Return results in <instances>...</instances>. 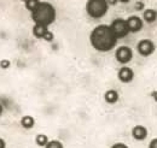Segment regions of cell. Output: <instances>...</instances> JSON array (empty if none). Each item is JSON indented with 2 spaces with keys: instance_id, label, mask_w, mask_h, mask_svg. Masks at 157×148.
Here are the masks:
<instances>
[{
  "instance_id": "e0dca14e",
  "label": "cell",
  "mask_w": 157,
  "mask_h": 148,
  "mask_svg": "<svg viewBox=\"0 0 157 148\" xmlns=\"http://www.w3.org/2000/svg\"><path fill=\"white\" fill-rule=\"evenodd\" d=\"M10 65H11V63L9 61V59H2V60H0V68H1V69L6 70V69L10 68Z\"/></svg>"
},
{
  "instance_id": "d6986e66",
  "label": "cell",
  "mask_w": 157,
  "mask_h": 148,
  "mask_svg": "<svg viewBox=\"0 0 157 148\" xmlns=\"http://www.w3.org/2000/svg\"><path fill=\"white\" fill-rule=\"evenodd\" d=\"M111 148H128V146L124 143H115L111 146Z\"/></svg>"
},
{
  "instance_id": "6da1fadb",
  "label": "cell",
  "mask_w": 157,
  "mask_h": 148,
  "mask_svg": "<svg viewBox=\"0 0 157 148\" xmlns=\"http://www.w3.org/2000/svg\"><path fill=\"white\" fill-rule=\"evenodd\" d=\"M90 41L92 47L98 52H109L117 43V39L111 31L110 27L105 24L97 25L92 30L90 35Z\"/></svg>"
},
{
  "instance_id": "8992f818",
  "label": "cell",
  "mask_w": 157,
  "mask_h": 148,
  "mask_svg": "<svg viewBox=\"0 0 157 148\" xmlns=\"http://www.w3.org/2000/svg\"><path fill=\"white\" fill-rule=\"evenodd\" d=\"M137 50L140 56L149 57L155 52V43H154L151 40H149V39L141 40V41H139V43H138Z\"/></svg>"
},
{
  "instance_id": "ffe728a7",
  "label": "cell",
  "mask_w": 157,
  "mask_h": 148,
  "mask_svg": "<svg viewBox=\"0 0 157 148\" xmlns=\"http://www.w3.org/2000/svg\"><path fill=\"white\" fill-rule=\"evenodd\" d=\"M149 148H157V139H154V140L150 142Z\"/></svg>"
},
{
  "instance_id": "3957f363",
  "label": "cell",
  "mask_w": 157,
  "mask_h": 148,
  "mask_svg": "<svg viewBox=\"0 0 157 148\" xmlns=\"http://www.w3.org/2000/svg\"><path fill=\"white\" fill-rule=\"evenodd\" d=\"M109 9V4L105 0H90L86 4L87 15L92 18H101L106 15Z\"/></svg>"
},
{
  "instance_id": "8fae6325",
  "label": "cell",
  "mask_w": 157,
  "mask_h": 148,
  "mask_svg": "<svg viewBox=\"0 0 157 148\" xmlns=\"http://www.w3.org/2000/svg\"><path fill=\"white\" fill-rule=\"evenodd\" d=\"M47 31H48V29L46 27H44V25L35 24L34 28H33V34H34V36L38 37V39H44V36L46 35Z\"/></svg>"
},
{
  "instance_id": "5b68a950",
  "label": "cell",
  "mask_w": 157,
  "mask_h": 148,
  "mask_svg": "<svg viewBox=\"0 0 157 148\" xmlns=\"http://www.w3.org/2000/svg\"><path fill=\"white\" fill-rule=\"evenodd\" d=\"M115 57L117 59L118 63L121 64H127L132 60L133 58V52H132V48L128 47V46H121L118 47L115 52Z\"/></svg>"
},
{
  "instance_id": "30bf717a",
  "label": "cell",
  "mask_w": 157,
  "mask_h": 148,
  "mask_svg": "<svg viewBox=\"0 0 157 148\" xmlns=\"http://www.w3.org/2000/svg\"><path fill=\"white\" fill-rule=\"evenodd\" d=\"M104 99L108 104H115L118 100V93L115 89H109L104 94Z\"/></svg>"
},
{
  "instance_id": "7a4b0ae2",
  "label": "cell",
  "mask_w": 157,
  "mask_h": 148,
  "mask_svg": "<svg viewBox=\"0 0 157 148\" xmlns=\"http://www.w3.org/2000/svg\"><path fill=\"white\" fill-rule=\"evenodd\" d=\"M30 13H32V19L34 20L35 24L44 25L46 28L56 20V9L50 2L39 1L35 10Z\"/></svg>"
},
{
  "instance_id": "9c48e42d",
  "label": "cell",
  "mask_w": 157,
  "mask_h": 148,
  "mask_svg": "<svg viewBox=\"0 0 157 148\" xmlns=\"http://www.w3.org/2000/svg\"><path fill=\"white\" fill-rule=\"evenodd\" d=\"M132 136L138 141H143L147 136V129L143 125H137L132 129Z\"/></svg>"
},
{
  "instance_id": "5bb4252c",
  "label": "cell",
  "mask_w": 157,
  "mask_h": 148,
  "mask_svg": "<svg viewBox=\"0 0 157 148\" xmlns=\"http://www.w3.org/2000/svg\"><path fill=\"white\" fill-rule=\"evenodd\" d=\"M35 142L41 146V147H45L46 145H47V142H48V139H47V136L46 135H44V134H40L36 136V139H35Z\"/></svg>"
},
{
  "instance_id": "2e32d148",
  "label": "cell",
  "mask_w": 157,
  "mask_h": 148,
  "mask_svg": "<svg viewBox=\"0 0 157 148\" xmlns=\"http://www.w3.org/2000/svg\"><path fill=\"white\" fill-rule=\"evenodd\" d=\"M45 148H64L60 141L57 140H52V141H48L47 145L45 146Z\"/></svg>"
},
{
  "instance_id": "ac0fdd59",
  "label": "cell",
  "mask_w": 157,
  "mask_h": 148,
  "mask_svg": "<svg viewBox=\"0 0 157 148\" xmlns=\"http://www.w3.org/2000/svg\"><path fill=\"white\" fill-rule=\"evenodd\" d=\"M44 40H45V41H52V40H53V34L48 30V31L46 33V35L44 36Z\"/></svg>"
},
{
  "instance_id": "7402d4cb",
  "label": "cell",
  "mask_w": 157,
  "mask_h": 148,
  "mask_svg": "<svg viewBox=\"0 0 157 148\" xmlns=\"http://www.w3.org/2000/svg\"><path fill=\"white\" fill-rule=\"evenodd\" d=\"M137 9H144V4L143 2H137Z\"/></svg>"
},
{
  "instance_id": "7c38bea8",
  "label": "cell",
  "mask_w": 157,
  "mask_h": 148,
  "mask_svg": "<svg viewBox=\"0 0 157 148\" xmlns=\"http://www.w3.org/2000/svg\"><path fill=\"white\" fill-rule=\"evenodd\" d=\"M34 124H35V120L32 116H24L21 119V125L25 129H32L34 127Z\"/></svg>"
},
{
  "instance_id": "ba28073f",
  "label": "cell",
  "mask_w": 157,
  "mask_h": 148,
  "mask_svg": "<svg viewBox=\"0 0 157 148\" xmlns=\"http://www.w3.org/2000/svg\"><path fill=\"white\" fill-rule=\"evenodd\" d=\"M118 80L123 83H129L133 78H134V72L131 68H127V66H123L122 69H120L118 71Z\"/></svg>"
},
{
  "instance_id": "44dd1931",
  "label": "cell",
  "mask_w": 157,
  "mask_h": 148,
  "mask_svg": "<svg viewBox=\"0 0 157 148\" xmlns=\"http://www.w3.org/2000/svg\"><path fill=\"white\" fill-rule=\"evenodd\" d=\"M0 148H6V143L2 139H0Z\"/></svg>"
},
{
  "instance_id": "52a82bcc",
  "label": "cell",
  "mask_w": 157,
  "mask_h": 148,
  "mask_svg": "<svg viewBox=\"0 0 157 148\" xmlns=\"http://www.w3.org/2000/svg\"><path fill=\"white\" fill-rule=\"evenodd\" d=\"M126 23H127V28H128L129 33H138L143 28V20L138 16L128 17V18L126 19Z\"/></svg>"
},
{
  "instance_id": "277c9868",
  "label": "cell",
  "mask_w": 157,
  "mask_h": 148,
  "mask_svg": "<svg viewBox=\"0 0 157 148\" xmlns=\"http://www.w3.org/2000/svg\"><path fill=\"white\" fill-rule=\"evenodd\" d=\"M109 27H110L111 31L114 33V35L116 36V39L126 36V35L129 33V31H128V28H127L126 19H122V18L114 19L113 23H111Z\"/></svg>"
},
{
  "instance_id": "603a6c76",
  "label": "cell",
  "mask_w": 157,
  "mask_h": 148,
  "mask_svg": "<svg viewBox=\"0 0 157 148\" xmlns=\"http://www.w3.org/2000/svg\"><path fill=\"white\" fill-rule=\"evenodd\" d=\"M2 110H4V109H2V105L0 104V116H1V113H2Z\"/></svg>"
},
{
  "instance_id": "4fadbf2b",
  "label": "cell",
  "mask_w": 157,
  "mask_h": 148,
  "mask_svg": "<svg viewBox=\"0 0 157 148\" xmlns=\"http://www.w3.org/2000/svg\"><path fill=\"white\" fill-rule=\"evenodd\" d=\"M143 18H144L145 22H147V23L155 22V20H156V11H155V10H151V9L145 10V11L143 12Z\"/></svg>"
},
{
  "instance_id": "9a60e30c",
  "label": "cell",
  "mask_w": 157,
  "mask_h": 148,
  "mask_svg": "<svg viewBox=\"0 0 157 148\" xmlns=\"http://www.w3.org/2000/svg\"><path fill=\"white\" fill-rule=\"evenodd\" d=\"M38 4H39V1H38V0H28V1H25V2H24L25 7H27L30 12H33V11L35 10V7L38 6Z\"/></svg>"
}]
</instances>
